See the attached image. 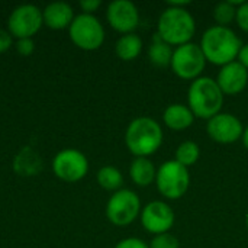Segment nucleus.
<instances>
[{"label": "nucleus", "mask_w": 248, "mask_h": 248, "mask_svg": "<svg viewBox=\"0 0 248 248\" xmlns=\"http://www.w3.org/2000/svg\"><path fill=\"white\" fill-rule=\"evenodd\" d=\"M241 46V39L227 26L214 25L203 32L201 39V48L206 61L219 67L235 61Z\"/></svg>", "instance_id": "1"}, {"label": "nucleus", "mask_w": 248, "mask_h": 248, "mask_svg": "<svg viewBox=\"0 0 248 248\" xmlns=\"http://www.w3.org/2000/svg\"><path fill=\"white\" fill-rule=\"evenodd\" d=\"M125 144L135 157L148 158L163 144V128L150 116H138L126 128Z\"/></svg>", "instance_id": "2"}, {"label": "nucleus", "mask_w": 248, "mask_h": 248, "mask_svg": "<svg viewBox=\"0 0 248 248\" xmlns=\"http://www.w3.org/2000/svg\"><path fill=\"white\" fill-rule=\"evenodd\" d=\"M224 105V93L221 92L217 80L202 76L190 83L187 90V106L195 118L209 121L221 113Z\"/></svg>", "instance_id": "3"}, {"label": "nucleus", "mask_w": 248, "mask_h": 248, "mask_svg": "<svg viewBox=\"0 0 248 248\" xmlns=\"http://www.w3.org/2000/svg\"><path fill=\"white\" fill-rule=\"evenodd\" d=\"M196 32V22L186 7L167 6L158 17L157 35L171 46L189 44Z\"/></svg>", "instance_id": "4"}, {"label": "nucleus", "mask_w": 248, "mask_h": 248, "mask_svg": "<svg viewBox=\"0 0 248 248\" xmlns=\"http://www.w3.org/2000/svg\"><path fill=\"white\" fill-rule=\"evenodd\" d=\"M155 185L160 195L169 201L180 199L186 195L190 186L189 169L176 160H169L157 169Z\"/></svg>", "instance_id": "5"}, {"label": "nucleus", "mask_w": 248, "mask_h": 248, "mask_svg": "<svg viewBox=\"0 0 248 248\" xmlns=\"http://www.w3.org/2000/svg\"><path fill=\"white\" fill-rule=\"evenodd\" d=\"M71 42L84 51H96L105 41V29L94 15L80 13L68 28Z\"/></svg>", "instance_id": "6"}, {"label": "nucleus", "mask_w": 248, "mask_h": 248, "mask_svg": "<svg viewBox=\"0 0 248 248\" xmlns=\"http://www.w3.org/2000/svg\"><path fill=\"white\" fill-rule=\"evenodd\" d=\"M206 65V58L202 52L201 45L189 42L180 46H176L171 57V70L173 73L183 80H196L202 77V73Z\"/></svg>", "instance_id": "7"}, {"label": "nucleus", "mask_w": 248, "mask_h": 248, "mask_svg": "<svg viewBox=\"0 0 248 248\" xmlns=\"http://www.w3.org/2000/svg\"><path fill=\"white\" fill-rule=\"evenodd\" d=\"M141 201L129 189L115 192L106 205V217L116 227H128L141 215Z\"/></svg>", "instance_id": "8"}, {"label": "nucleus", "mask_w": 248, "mask_h": 248, "mask_svg": "<svg viewBox=\"0 0 248 248\" xmlns=\"http://www.w3.org/2000/svg\"><path fill=\"white\" fill-rule=\"evenodd\" d=\"M52 171L60 180L76 183L86 177L89 171V160L81 151L76 148H65L54 157Z\"/></svg>", "instance_id": "9"}, {"label": "nucleus", "mask_w": 248, "mask_h": 248, "mask_svg": "<svg viewBox=\"0 0 248 248\" xmlns=\"http://www.w3.org/2000/svg\"><path fill=\"white\" fill-rule=\"evenodd\" d=\"M42 25V10L33 4H20L15 7L7 19L9 33L16 39L32 38Z\"/></svg>", "instance_id": "10"}, {"label": "nucleus", "mask_w": 248, "mask_h": 248, "mask_svg": "<svg viewBox=\"0 0 248 248\" xmlns=\"http://www.w3.org/2000/svg\"><path fill=\"white\" fill-rule=\"evenodd\" d=\"M140 219L147 232L158 235L169 232L173 228L176 217L169 203L163 201H153L142 208Z\"/></svg>", "instance_id": "11"}, {"label": "nucleus", "mask_w": 248, "mask_h": 248, "mask_svg": "<svg viewBox=\"0 0 248 248\" xmlns=\"http://www.w3.org/2000/svg\"><path fill=\"white\" fill-rule=\"evenodd\" d=\"M243 131L244 126L241 121L235 115L227 112H221L215 115L206 124V132L209 138L224 145L237 142L243 137Z\"/></svg>", "instance_id": "12"}, {"label": "nucleus", "mask_w": 248, "mask_h": 248, "mask_svg": "<svg viewBox=\"0 0 248 248\" xmlns=\"http://www.w3.org/2000/svg\"><path fill=\"white\" fill-rule=\"evenodd\" d=\"M109 25L119 33H134L140 23V12L129 0H113L106 9Z\"/></svg>", "instance_id": "13"}, {"label": "nucleus", "mask_w": 248, "mask_h": 248, "mask_svg": "<svg viewBox=\"0 0 248 248\" xmlns=\"http://www.w3.org/2000/svg\"><path fill=\"white\" fill-rule=\"evenodd\" d=\"M224 96H235L246 90L248 84V70L237 60L221 67L215 78Z\"/></svg>", "instance_id": "14"}, {"label": "nucleus", "mask_w": 248, "mask_h": 248, "mask_svg": "<svg viewBox=\"0 0 248 248\" xmlns=\"http://www.w3.org/2000/svg\"><path fill=\"white\" fill-rule=\"evenodd\" d=\"M44 25L54 31H61L65 28H70V25L74 20V12L73 7L65 1H52L45 6L42 10Z\"/></svg>", "instance_id": "15"}, {"label": "nucleus", "mask_w": 248, "mask_h": 248, "mask_svg": "<svg viewBox=\"0 0 248 248\" xmlns=\"http://www.w3.org/2000/svg\"><path fill=\"white\" fill-rule=\"evenodd\" d=\"M163 121L166 126L171 131H185L190 128L195 122V115L187 105L173 103L163 112Z\"/></svg>", "instance_id": "16"}, {"label": "nucleus", "mask_w": 248, "mask_h": 248, "mask_svg": "<svg viewBox=\"0 0 248 248\" xmlns=\"http://www.w3.org/2000/svg\"><path fill=\"white\" fill-rule=\"evenodd\" d=\"M129 176L132 182L140 187H147L155 182L157 169L147 157H135L129 166Z\"/></svg>", "instance_id": "17"}, {"label": "nucleus", "mask_w": 248, "mask_h": 248, "mask_svg": "<svg viewBox=\"0 0 248 248\" xmlns=\"http://www.w3.org/2000/svg\"><path fill=\"white\" fill-rule=\"evenodd\" d=\"M115 52L122 61H132L142 52V39L137 33L122 35L115 44Z\"/></svg>", "instance_id": "18"}, {"label": "nucleus", "mask_w": 248, "mask_h": 248, "mask_svg": "<svg viewBox=\"0 0 248 248\" xmlns=\"http://www.w3.org/2000/svg\"><path fill=\"white\" fill-rule=\"evenodd\" d=\"M173 48L167 42H164L158 35L153 36V42L148 46V58L153 65L158 68H166L171 64Z\"/></svg>", "instance_id": "19"}, {"label": "nucleus", "mask_w": 248, "mask_h": 248, "mask_svg": "<svg viewBox=\"0 0 248 248\" xmlns=\"http://www.w3.org/2000/svg\"><path fill=\"white\" fill-rule=\"evenodd\" d=\"M243 4V0H224L215 4L214 7V19L217 22L218 26H227L230 28V25L235 20L237 17V9L238 6Z\"/></svg>", "instance_id": "20"}, {"label": "nucleus", "mask_w": 248, "mask_h": 248, "mask_svg": "<svg viewBox=\"0 0 248 248\" xmlns=\"http://www.w3.org/2000/svg\"><path fill=\"white\" fill-rule=\"evenodd\" d=\"M97 183L102 189L109 190V192H118L122 189V183H124V176L122 173L113 167V166H105L97 171Z\"/></svg>", "instance_id": "21"}, {"label": "nucleus", "mask_w": 248, "mask_h": 248, "mask_svg": "<svg viewBox=\"0 0 248 248\" xmlns=\"http://www.w3.org/2000/svg\"><path fill=\"white\" fill-rule=\"evenodd\" d=\"M201 157V148L195 141H185L176 148L174 160L185 167H192Z\"/></svg>", "instance_id": "22"}, {"label": "nucleus", "mask_w": 248, "mask_h": 248, "mask_svg": "<svg viewBox=\"0 0 248 248\" xmlns=\"http://www.w3.org/2000/svg\"><path fill=\"white\" fill-rule=\"evenodd\" d=\"M150 248H180V241L170 232L154 235L151 243L148 244Z\"/></svg>", "instance_id": "23"}, {"label": "nucleus", "mask_w": 248, "mask_h": 248, "mask_svg": "<svg viewBox=\"0 0 248 248\" xmlns=\"http://www.w3.org/2000/svg\"><path fill=\"white\" fill-rule=\"evenodd\" d=\"M15 48H16V51H17L19 55H22V57H29V55L35 51V42L32 41V38L17 39Z\"/></svg>", "instance_id": "24"}, {"label": "nucleus", "mask_w": 248, "mask_h": 248, "mask_svg": "<svg viewBox=\"0 0 248 248\" xmlns=\"http://www.w3.org/2000/svg\"><path fill=\"white\" fill-rule=\"evenodd\" d=\"M235 20H237V25L240 26V29L248 33V1H243V4L238 6Z\"/></svg>", "instance_id": "25"}, {"label": "nucleus", "mask_w": 248, "mask_h": 248, "mask_svg": "<svg viewBox=\"0 0 248 248\" xmlns=\"http://www.w3.org/2000/svg\"><path fill=\"white\" fill-rule=\"evenodd\" d=\"M115 248H150V246L142 241L141 238H135V237H129L125 240H121Z\"/></svg>", "instance_id": "26"}, {"label": "nucleus", "mask_w": 248, "mask_h": 248, "mask_svg": "<svg viewBox=\"0 0 248 248\" xmlns=\"http://www.w3.org/2000/svg\"><path fill=\"white\" fill-rule=\"evenodd\" d=\"M78 6L81 7L83 13L93 15V12H96L102 6V1L100 0H81L78 3Z\"/></svg>", "instance_id": "27"}, {"label": "nucleus", "mask_w": 248, "mask_h": 248, "mask_svg": "<svg viewBox=\"0 0 248 248\" xmlns=\"http://www.w3.org/2000/svg\"><path fill=\"white\" fill-rule=\"evenodd\" d=\"M13 44V36L9 33V31L0 29V54L6 52Z\"/></svg>", "instance_id": "28"}, {"label": "nucleus", "mask_w": 248, "mask_h": 248, "mask_svg": "<svg viewBox=\"0 0 248 248\" xmlns=\"http://www.w3.org/2000/svg\"><path fill=\"white\" fill-rule=\"evenodd\" d=\"M237 58H238L237 61H238L244 68H247L248 70V44H243V46H241L240 54H238Z\"/></svg>", "instance_id": "29"}, {"label": "nucleus", "mask_w": 248, "mask_h": 248, "mask_svg": "<svg viewBox=\"0 0 248 248\" xmlns=\"http://www.w3.org/2000/svg\"><path fill=\"white\" fill-rule=\"evenodd\" d=\"M241 141H243V145L248 150V125L244 128L243 131V137H241Z\"/></svg>", "instance_id": "30"}, {"label": "nucleus", "mask_w": 248, "mask_h": 248, "mask_svg": "<svg viewBox=\"0 0 248 248\" xmlns=\"http://www.w3.org/2000/svg\"><path fill=\"white\" fill-rule=\"evenodd\" d=\"M246 225H247V230H248V211H247V214H246Z\"/></svg>", "instance_id": "31"}]
</instances>
